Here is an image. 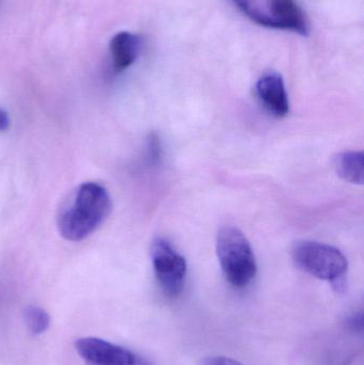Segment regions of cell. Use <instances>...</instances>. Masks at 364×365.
Instances as JSON below:
<instances>
[{
	"mask_svg": "<svg viewBox=\"0 0 364 365\" xmlns=\"http://www.w3.org/2000/svg\"><path fill=\"white\" fill-rule=\"evenodd\" d=\"M293 259L303 272L329 282L341 283L348 272V259L343 253L322 242H298L293 249Z\"/></svg>",
	"mask_w": 364,
	"mask_h": 365,
	"instance_id": "obj_4",
	"label": "cell"
},
{
	"mask_svg": "<svg viewBox=\"0 0 364 365\" xmlns=\"http://www.w3.org/2000/svg\"><path fill=\"white\" fill-rule=\"evenodd\" d=\"M10 128V118L8 113L0 107V132H4Z\"/></svg>",
	"mask_w": 364,
	"mask_h": 365,
	"instance_id": "obj_13",
	"label": "cell"
},
{
	"mask_svg": "<svg viewBox=\"0 0 364 365\" xmlns=\"http://www.w3.org/2000/svg\"><path fill=\"white\" fill-rule=\"evenodd\" d=\"M217 255L227 280L234 287H246L258 272L250 242L236 227H224L218 234Z\"/></svg>",
	"mask_w": 364,
	"mask_h": 365,
	"instance_id": "obj_3",
	"label": "cell"
},
{
	"mask_svg": "<svg viewBox=\"0 0 364 365\" xmlns=\"http://www.w3.org/2000/svg\"><path fill=\"white\" fill-rule=\"evenodd\" d=\"M256 93L265 109L277 118L286 117L290 111L288 92L281 75L269 72L256 85Z\"/></svg>",
	"mask_w": 364,
	"mask_h": 365,
	"instance_id": "obj_7",
	"label": "cell"
},
{
	"mask_svg": "<svg viewBox=\"0 0 364 365\" xmlns=\"http://www.w3.org/2000/svg\"><path fill=\"white\" fill-rule=\"evenodd\" d=\"M152 263L162 291L171 298L183 292L187 274L185 257L164 238H156L151 247Z\"/></svg>",
	"mask_w": 364,
	"mask_h": 365,
	"instance_id": "obj_5",
	"label": "cell"
},
{
	"mask_svg": "<svg viewBox=\"0 0 364 365\" xmlns=\"http://www.w3.org/2000/svg\"><path fill=\"white\" fill-rule=\"evenodd\" d=\"M75 349L85 365H152L134 351L98 338H81Z\"/></svg>",
	"mask_w": 364,
	"mask_h": 365,
	"instance_id": "obj_6",
	"label": "cell"
},
{
	"mask_svg": "<svg viewBox=\"0 0 364 365\" xmlns=\"http://www.w3.org/2000/svg\"><path fill=\"white\" fill-rule=\"evenodd\" d=\"M335 169L344 181L352 184H363V152H344L335 160Z\"/></svg>",
	"mask_w": 364,
	"mask_h": 365,
	"instance_id": "obj_9",
	"label": "cell"
},
{
	"mask_svg": "<svg viewBox=\"0 0 364 365\" xmlns=\"http://www.w3.org/2000/svg\"><path fill=\"white\" fill-rule=\"evenodd\" d=\"M142 40L140 36L130 31H120L109 42L111 66L115 73L128 70L140 55Z\"/></svg>",
	"mask_w": 364,
	"mask_h": 365,
	"instance_id": "obj_8",
	"label": "cell"
},
{
	"mask_svg": "<svg viewBox=\"0 0 364 365\" xmlns=\"http://www.w3.org/2000/svg\"><path fill=\"white\" fill-rule=\"evenodd\" d=\"M25 319L28 329L34 336L44 334L51 325V317L40 307H28L25 311Z\"/></svg>",
	"mask_w": 364,
	"mask_h": 365,
	"instance_id": "obj_10",
	"label": "cell"
},
{
	"mask_svg": "<svg viewBox=\"0 0 364 365\" xmlns=\"http://www.w3.org/2000/svg\"><path fill=\"white\" fill-rule=\"evenodd\" d=\"M207 365H243L232 358L216 357L212 359Z\"/></svg>",
	"mask_w": 364,
	"mask_h": 365,
	"instance_id": "obj_12",
	"label": "cell"
},
{
	"mask_svg": "<svg viewBox=\"0 0 364 365\" xmlns=\"http://www.w3.org/2000/svg\"><path fill=\"white\" fill-rule=\"evenodd\" d=\"M348 327L354 331H363V313H357L348 319Z\"/></svg>",
	"mask_w": 364,
	"mask_h": 365,
	"instance_id": "obj_11",
	"label": "cell"
},
{
	"mask_svg": "<svg viewBox=\"0 0 364 365\" xmlns=\"http://www.w3.org/2000/svg\"><path fill=\"white\" fill-rule=\"evenodd\" d=\"M111 208V197L104 186L85 182L77 188L58 218L60 234L71 242L85 240L106 220Z\"/></svg>",
	"mask_w": 364,
	"mask_h": 365,
	"instance_id": "obj_1",
	"label": "cell"
},
{
	"mask_svg": "<svg viewBox=\"0 0 364 365\" xmlns=\"http://www.w3.org/2000/svg\"><path fill=\"white\" fill-rule=\"evenodd\" d=\"M250 21L263 27L286 30L307 36L310 25L295 0H232Z\"/></svg>",
	"mask_w": 364,
	"mask_h": 365,
	"instance_id": "obj_2",
	"label": "cell"
}]
</instances>
